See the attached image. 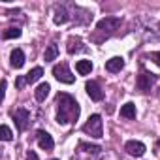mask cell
I'll return each mask as SVG.
<instances>
[{
	"instance_id": "7402d4cb",
	"label": "cell",
	"mask_w": 160,
	"mask_h": 160,
	"mask_svg": "<svg viewBox=\"0 0 160 160\" xmlns=\"http://www.w3.org/2000/svg\"><path fill=\"white\" fill-rule=\"evenodd\" d=\"M25 85H27V75H19L17 81H15V87H17V89H23Z\"/></svg>"
},
{
	"instance_id": "d4e9b609",
	"label": "cell",
	"mask_w": 160,
	"mask_h": 160,
	"mask_svg": "<svg viewBox=\"0 0 160 160\" xmlns=\"http://www.w3.org/2000/svg\"><path fill=\"white\" fill-rule=\"evenodd\" d=\"M156 145H158V147H160V139H158V141H156Z\"/></svg>"
},
{
	"instance_id": "2e32d148",
	"label": "cell",
	"mask_w": 160,
	"mask_h": 160,
	"mask_svg": "<svg viewBox=\"0 0 160 160\" xmlns=\"http://www.w3.org/2000/svg\"><path fill=\"white\" fill-rule=\"evenodd\" d=\"M121 117H124V119H136V106L132 102H126L121 108Z\"/></svg>"
},
{
	"instance_id": "d6986e66",
	"label": "cell",
	"mask_w": 160,
	"mask_h": 160,
	"mask_svg": "<svg viewBox=\"0 0 160 160\" xmlns=\"http://www.w3.org/2000/svg\"><path fill=\"white\" fill-rule=\"evenodd\" d=\"M19 36H21V28H17V27L6 28V30H4V34H2V38H4V40H12V38H19Z\"/></svg>"
},
{
	"instance_id": "9a60e30c",
	"label": "cell",
	"mask_w": 160,
	"mask_h": 160,
	"mask_svg": "<svg viewBox=\"0 0 160 160\" xmlns=\"http://www.w3.org/2000/svg\"><path fill=\"white\" fill-rule=\"evenodd\" d=\"M81 45H83V42H81V40H79V38H73V36H72V38L68 40V53H70V55H73V53H79V51H83L85 47H81Z\"/></svg>"
},
{
	"instance_id": "8fae6325",
	"label": "cell",
	"mask_w": 160,
	"mask_h": 160,
	"mask_svg": "<svg viewBox=\"0 0 160 160\" xmlns=\"http://www.w3.org/2000/svg\"><path fill=\"white\" fill-rule=\"evenodd\" d=\"M122 68H124V58H122V57H113V58H109V60L106 62V70L111 72V73H117V72H121Z\"/></svg>"
},
{
	"instance_id": "44dd1931",
	"label": "cell",
	"mask_w": 160,
	"mask_h": 160,
	"mask_svg": "<svg viewBox=\"0 0 160 160\" xmlns=\"http://www.w3.org/2000/svg\"><path fill=\"white\" fill-rule=\"evenodd\" d=\"M79 149H85L87 152H92V154H98L102 151L98 145H87V143H79Z\"/></svg>"
},
{
	"instance_id": "e0dca14e",
	"label": "cell",
	"mask_w": 160,
	"mask_h": 160,
	"mask_svg": "<svg viewBox=\"0 0 160 160\" xmlns=\"http://www.w3.org/2000/svg\"><path fill=\"white\" fill-rule=\"evenodd\" d=\"M57 57H58V47H57V43H49L47 49H45L43 60H45V62H51V60H55Z\"/></svg>"
},
{
	"instance_id": "3957f363",
	"label": "cell",
	"mask_w": 160,
	"mask_h": 160,
	"mask_svg": "<svg viewBox=\"0 0 160 160\" xmlns=\"http://www.w3.org/2000/svg\"><path fill=\"white\" fill-rule=\"evenodd\" d=\"M156 81H158V75L141 70V73H139L138 79H136V87H138V91H141V92H149V91L154 87Z\"/></svg>"
},
{
	"instance_id": "52a82bcc",
	"label": "cell",
	"mask_w": 160,
	"mask_h": 160,
	"mask_svg": "<svg viewBox=\"0 0 160 160\" xmlns=\"http://www.w3.org/2000/svg\"><path fill=\"white\" fill-rule=\"evenodd\" d=\"M70 12H68V8L66 6H62V4H58V6H55V12H53V23L55 25H64V23H68L70 21Z\"/></svg>"
},
{
	"instance_id": "ac0fdd59",
	"label": "cell",
	"mask_w": 160,
	"mask_h": 160,
	"mask_svg": "<svg viewBox=\"0 0 160 160\" xmlns=\"http://www.w3.org/2000/svg\"><path fill=\"white\" fill-rule=\"evenodd\" d=\"M43 75V70L40 68V66H36V68H32L28 73H27V83H34V81H38V79Z\"/></svg>"
},
{
	"instance_id": "7a4b0ae2",
	"label": "cell",
	"mask_w": 160,
	"mask_h": 160,
	"mask_svg": "<svg viewBox=\"0 0 160 160\" xmlns=\"http://www.w3.org/2000/svg\"><path fill=\"white\" fill-rule=\"evenodd\" d=\"M83 132H85L87 136H91V138H96V139H100V138L104 136V124H102V117H100L98 113L91 115V117H89V121L83 124Z\"/></svg>"
},
{
	"instance_id": "ffe728a7",
	"label": "cell",
	"mask_w": 160,
	"mask_h": 160,
	"mask_svg": "<svg viewBox=\"0 0 160 160\" xmlns=\"http://www.w3.org/2000/svg\"><path fill=\"white\" fill-rule=\"evenodd\" d=\"M0 138H2L4 141H10L12 138H13V134H12V130H10V126H6V124H2V128H0Z\"/></svg>"
},
{
	"instance_id": "5b68a950",
	"label": "cell",
	"mask_w": 160,
	"mask_h": 160,
	"mask_svg": "<svg viewBox=\"0 0 160 160\" xmlns=\"http://www.w3.org/2000/svg\"><path fill=\"white\" fill-rule=\"evenodd\" d=\"M13 122H15V126H17V130H27V126L30 124V113H28V109H25V108H19V109H15L13 111Z\"/></svg>"
},
{
	"instance_id": "6da1fadb",
	"label": "cell",
	"mask_w": 160,
	"mask_h": 160,
	"mask_svg": "<svg viewBox=\"0 0 160 160\" xmlns=\"http://www.w3.org/2000/svg\"><path fill=\"white\" fill-rule=\"evenodd\" d=\"M79 119V104L73 96L66 92L57 94V122L58 124H72Z\"/></svg>"
},
{
	"instance_id": "30bf717a",
	"label": "cell",
	"mask_w": 160,
	"mask_h": 160,
	"mask_svg": "<svg viewBox=\"0 0 160 160\" xmlns=\"http://www.w3.org/2000/svg\"><path fill=\"white\" fill-rule=\"evenodd\" d=\"M36 139H38L40 149H43V151H51V149L55 147V141H53L51 134H47L45 130H40V132L36 134Z\"/></svg>"
},
{
	"instance_id": "7c38bea8",
	"label": "cell",
	"mask_w": 160,
	"mask_h": 160,
	"mask_svg": "<svg viewBox=\"0 0 160 160\" xmlns=\"http://www.w3.org/2000/svg\"><path fill=\"white\" fill-rule=\"evenodd\" d=\"M10 60H12V66L13 68H23V64H25V53L21 49H13Z\"/></svg>"
},
{
	"instance_id": "ba28073f",
	"label": "cell",
	"mask_w": 160,
	"mask_h": 160,
	"mask_svg": "<svg viewBox=\"0 0 160 160\" xmlns=\"http://www.w3.org/2000/svg\"><path fill=\"white\" fill-rule=\"evenodd\" d=\"M124 151L128 152V154H132V156H143L145 154V145L141 143V141H136V139H130V141H126L124 143Z\"/></svg>"
},
{
	"instance_id": "8992f818",
	"label": "cell",
	"mask_w": 160,
	"mask_h": 160,
	"mask_svg": "<svg viewBox=\"0 0 160 160\" xmlns=\"http://www.w3.org/2000/svg\"><path fill=\"white\" fill-rule=\"evenodd\" d=\"M121 27V19L119 17H104L102 21H98L96 28L100 32H115Z\"/></svg>"
},
{
	"instance_id": "484cf974",
	"label": "cell",
	"mask_w": 160,
	"mask_h": 160,
	"mask_svg": "<svg viewBox=\"0 0 160 160\" xmlns=\"http://www.w3.org/2000/svg\"><path fill=\"white\" fill-rule=\"evenodd\" d=\"M158 98H160V92H158Z\"/></svg>"
},
{
	"instance_id": "603a6c76",
	"label": "cell",
	"mask_w": 160,
	"mask_h": 160,
	"mask_svg": "<svg viewBox=\"0 0 160 160\" xmlns=\"http://www.w3.org/2000/svg\"><path fill=\"white\" fill-rule=\"evenodd\" d=\"M149 57L154 60V64H158V66H160V51H154V53H151Z\"/></svg>"
},
{
	"instance_id": "277c9868",
	"label": "cell",
	"mask_w": 160,
	"mask_h": 160,
	"mask_svg": "<svg viewBox=\"0 0 160 160\" xmlns=\"http://www.w3.org/2000/svg\"><path fill=\"white\" fill-rule=\"evenodd\" d=\"M53 75H55L57 81L66 83V85H72V83L75 81V77H73V73L70 72V68H68V64H66V62L57 64V66L53 68Z\"/></svg>"
},
{
	"instance_id": "cb8c5ba5",
	"label": "cell",
	"mask_w": 160,
	"mask_h": 160,
	"mask_svg": "<svg viewBox=\"0 0 160 160\" xmlns=\"http://www.w3.org/2000/svg\"><path fill=\"white\" fill-rule=\"evenodd\" d=\"M27 160H38V154H36L34 151H28V154H27Z\"/></svg>"
},
{
	"instance_id": "4fadbf2b",
	"label": "cell",
	"mask_w": 160,
	"mask_h": 160,
	"mask_svg": "<svg viewBox=\"0 0 160 160\" xmlns=\"http://www.w3.org/2000/svg\"><path fill=\"white\" fill-rule=\"evenodd\" d=\"M49 91H51L49 83H42V85H38V87H36V92H34L36 100H38V102H43V100L49 96Z\"/></svg>"
},
{
	"instance_id": "5bb4252c",
	"label": "cell",
	"mask_w": 160,
	"mask_h": 160,
	"mask_svg": "<svg viewBox=\"0 0 160 160\" xmlns=\"http://www.w3.org/2000/svg\"><path fill=\"white\" fill-rule=\"evenodd\" d=\"M75 70L79 72V75H89L92 72V62L91 60H77Z\"/></svg>"
},
{
	"instance_id": "9c48e42d",
	"label": "cell",
	"mask_w": 160,
	"mask_h": 160,
	"mask_svg": "<svg viewBox=\"0 0 160 160\" xmlns=\"http://www.w3.org/2000/svg\"><path fill=\"white\" fill-rule=\"evenodd\" d=\"M85 91H87L89 98L94 100V102H100L104 98V92H102V89H100V85L96 81H87L85 83Z\"/></svg>"
}]
</instances>
